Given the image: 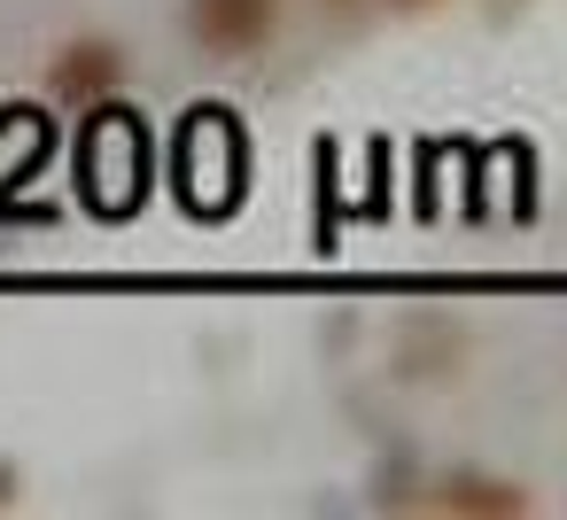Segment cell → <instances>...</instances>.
Instances as JSON below:
<instances>
[{
  "label": "cell",
  "mask_w": 567,
  "mask_h": 520,
  "mask_svg": "<svg viewBox=\"0 0 567 520\" xmlns=\"http://www.w3.org/2000/svg\"><path fill=\"white\" fill-rule=\"evenodd\" d=\"M71 179H79V202L94 218H133L156 187V133L148 117L110 94L94 110H79V141H71Z\"/></svg>",
  "instance_id": "cell-1"
},
{
  "label": "cell",
  "mask_w": 567,
  "mask_h": 520,
  "mask_svg": "<svg viewBox=\"0 0 567 520\" xmlns=\"http://www.w3.org/2000/svg\"><path fill=\"white\" fill-rule=\"evenodd\" d=\"M172 187L195 218H234L249 195V133L226 102H195L172 133Z\"/></svg>",
  "instance_id": "cell-2"
},
{
  "label": "cell",
  "mask_w": 567,
  "mask_h": 520,
  "mask_svg": "<svg viewBox=\"0 0 567 520\" xmlns=\"http://www.w3.org/2000/svg\"><path fill=\"white\" fill-rule=\"evenodd\" d=\"M280 17H288V0H187L179 24L195 40V55L210 63H249L280 40Z\"/></svg>",
  "instance_id": "cell-3"
},
{
  "label": "cell",
  "mask_w": 567,
  "mask_h": 520,
  "mask_svg": "<svg viewBox=\"0 0 567 520\" xmlns=\"http://www.w3.org/2000/svg\"><path fill=\"white\" fill-rule=\"evenodd\" d=\"M125 79H133V55L117 32H71L48 55V102L55 110H94V102L125 94Z\"/></svg>",
  "instance_id": "cell-4"
},
{
  "label": "cell",
  "mask_w": 567,
  "mask_h": 520,
  "mask_svg": "<svg viewBox=\"0 0 567 520\" xmlns=\"http://www.w3.org/2000/svg\"><path fill=\"white\" fill-rule=\"evenodd\" d=\"M420 505H435V512H458V520H520V512H528L536 497H528L520 481H505V474H482V466H451V474H427Z\"/></svg>",
  "instance_id": "cell-5"
},
{
  "label": "cell",
  "mask_w": 567,
  "mask_h": 520,
  "mask_svg": "<svg viewBox=\"0 0 567 520\" xmlns=\"http://www.w3.org/2000/svg\"><path fill=\"white\" fill-rule=\"evenodd\" d=\"M466 365V326L443 319V311H412L396 326V373L404 381H458Z\"/></svg>",
  "instance_id": "cell-6"
},
{
  "label": "cell",
  "mask_w": 567,
  "mask_h": 520,
  "mask_svg": "<svg viewBox=\"0 0 567 520\" xmlns=\"http://www.w3.org/2000/svg\"><path fill=\"white\" fill-rule=\"evenodd\" d=\"M365 489H373L365 505H381V512H404V505H420L427 474H420V458H412V450H389V458H373V481H365Z\"/></svg>",
  "instance_id": "cell-7"
},
{
  "label": "cell",
  "mask_w": 567,
  "mask_h": 520,
  "mask_svg": "<svg viewBox=\"0 0 567 520\" xmlns=\"http://www.w3.org/2000/svg\"><path fill=\"white\" fill-rule=\"evenodd\" d=\"M17 505H24V466L0 450V512H17Z\"/></svg>",
  "instance_id": "cell-8"
},
{
  "label": "cell",
  "mask_w": 567,
  "mask_h": 520,
  "mask_svg": "<svg viewBox=\"0 0 567 520\" xmlns=\"http://www.w3.org/2000/svg\"><path fill=\"white\" fill-rule=\"evenodd\" d=\"M389 17H427V9H443V0H381Z\"/></svg>",
  "instance_id": "cell-9"
},
{
  "label": "cell",
  "mask_w": 567,
  "mask_h": 520,
  "mask_svg": "<svg viewBox=\"0 0 567 520\" xmlns=\"http://www.w3.org/2000/svg\"><path fill=\"white\" fill-rule=\"evenodd\" d=\"M513 9H528V0H489V17H497V24H505Z\"/></svg>",
  "instance_id": "cell-10"
},
{
  "label": "cell",
  "mask_w": 567,
  "mask_h": 520,
  "mask_svg": "<svg viewBox=\"0 0 567 520\" xmlns=\"http://www.w3.org/2000/svg\"><path fill=\"white\" fill-rule=\"evenodd\" d=\"M327 9H358V0H327Z\"/></svg>",
  "instance_id": "cell-11"
}]
</instances>
